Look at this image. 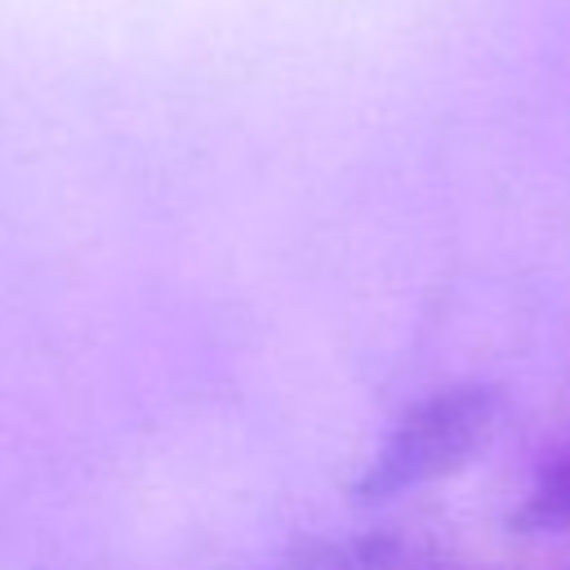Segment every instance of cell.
<instances>
[{
    "mask_svg": "<svg viewBox=\"0 0 570 570\" xmlns=\"http://www.w3.org/2000/svg\"><path fill=\"white\" fill-rule=\"evenodd\" d=\"M499 410L503 392L494 383H450L428 392L392 423L383 445L361 468L352 494L361 503H383L454 476L490 441Z\"/></svg>",
    "mask_w": 570,
    "mask_h": 570,
    "instance_id": "obj_1",
    "label": "cell"
},
{
    "mask_svg": "<svg viewBox=\"0 0 570 570\" xmlns=\"http://www.w3.org/2000/svg\"><path fill=\"white\" fill-rule=\"evenodd\" d=\"M512 530H521V534L570 530V441L539 468V476L512 508Z\"/></svg>",
    "mask_w": 570,
    "mask_h": 570,
    "instance_id": "obj_2",
    "label": "cell"
}]
</instances>
